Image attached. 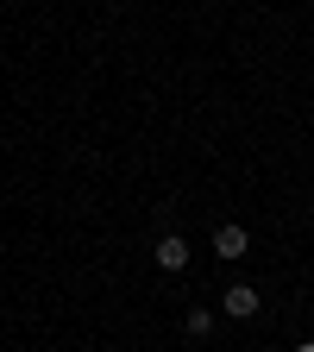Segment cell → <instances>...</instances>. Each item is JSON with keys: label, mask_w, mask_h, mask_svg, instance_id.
I'll return each mask as SVG.
<instances>
[{"label": "cell", "mask_w": 314, "mask_h": 352, "mask_svg": "<svg viewBox=\"0 0 314 352\" xmlns=\"http://www.w3.org/2000/svg\"><path fill=\"white\" fill-rule=\"evenodd\" d=\"M220 308H227L233 321H251V315H258V289H251V283H233L227 296H220Z\"/></svg>", "instance_id": "6da1fadb"}, {"label": "cell", "mask_w": 314, "mask_h": 352, "mask_svg": "<svg viewBox=\"0 0 314 352\" xmlns=\"http://www.w3.org/2000/svg\"><path fill=\"white\" fill-rule=\"evenodd\" d=\"M295 352H314V340H302V346H295Z\"/></svg>", "instance_id": "5b68a950"}, {"label": "cell", "mask_w": 314, "mask_h": 352, "mask_svg": "<svg viewBox=\"0 0 314 352\" xmlns=\"http://www.w3.org/2000/svg\"><path fill=\"white\" fill-rule=\"evenodd\" d=\"M251 252V233L245 227H220L214 233V258H245Z\"/></svg>", "instance_id": "7a4b0ae2"}, {"label": "cell", "mask_w": 314, "mask_h": 352, "mask_svg": "<svg viewBox=\"0 0 314 352\" xmlns=\"http://www.w3.org/2000/svg\"><path fill=\"white\" fill-rule=\"evenodd\" d=\"M157 264H164V271H183V264H189V239L164 233V239H157Z\"/></svg>", "instance_id": "3957f363"}, {"label": "cell", "mask_w": 314, "mask_h": 352, "mask_svg": "<svg viewBox=\"0 0 314 352\" xmlns=\"http://www.w3.org/2000/svg\"><path fill=\"white\" fill-rule=\"evenodd\" d=\"M183 327H189V333H208V327H214V315H208V308H189Z\"/></svg>", "instance_id": "277c9868"}]
</instances>
